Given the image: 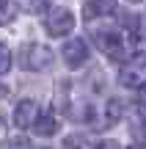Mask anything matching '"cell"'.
<instances>
[{
    "label": "cell",
    "instance_id": "obj_1",
    "mask_svg": "<svg viewBox=\"0 0 146 149\" xmlns=\"http://www.w3.org/2000/svg\"><path fill=\"white\" fill-rule=\"evenodd\" d=\"M19 66L25 72H44V69H50L53 66V50L50 47H44V44H36V42H30V44H22L19 47Z\"/></svg>",
    "mask_w": 146,
    "mask_h": 149
},
{
    "label": "cell",
    "instance_id": "obj_2",
    "mask_svg": "<svg viewBox=\"0 0 146 149\" xmlns=\"http://www.w3.org/2000/svg\"><path fill=\"white\" fill-rule=\"evenodd\" d=\"M94 42H97V47L102 50L108 58L124 61L127 47H124V36H121L119 31H102V33H97V36H94Z\"/></svg>",
    "mask_w": 146,
    "mask_h": 149
},
{
    "label": "cell",
    "instance_id": "obj_3",
    "mask_svg": "<svg viewBox=\"0 0 146 149\" xmlns=\"http://www.w3.org/2000/svg\"><path fill=\"white\" fill-rule=\"evenodd\" d=\"M44 28H47L50 36H66L75 28V14L69 8H53L44 19Z\"/></svg>",
    "mask_w": 146,
    "mask_h": 149
},
{
    "label": "cell",
    "instance_id": "obj_4",
    "mask_svg": "<svg viewBox=\"0 0 146 149\" xmlns=\"http://www.w3.org/2000/svg\"><path fill=\"white\" fill-rule=\"evenodd\" d=\"M119 83L124 88H143L146 86V61H124L119 72Z\"/></svg>",
    "mask_w": 146,
    "mask_h": 149
},
{
    "label": "cell",
    "instance_id": "obj_5",
    "mask_svg": "<svg viewBox=\"0 0 146 149\" xmlns=\"http://www.w3.org/2000/svg\"><path fill=\"white\" fill-rule=\"evenodd\" d=\"M61 58H64V64L69 66V69H80V66H86V61H88V44L83 42V39H72V42L64 44Z\"/></svg>",
    "mask_w": 146,
    "mask_h": 149
},
{
    "label": "cell",
    "instance_id": "obj_6",
    "mask_svg": "<svg viewBox=\"0 0 146 149\" xmlns=\"http://www.w3.org/2000/svg\"><path fill=\"white\" fill-rule=\"evenodd\" d=\"M39 119V105L33 100H19V105L14 108V127L25 130V127H33Z\"/></svg>",
    "mask_w": 146,
    "mask_h": 149
},
{
    "label": "cell",
    "instance_id": "obj_7",
    "mask_svg": "<svg viewBox=\"0 0 146 149\" xmlns=\"http://www.w3.org/2000/svg\"><path fill=\"white\" fill-rule=\"evenodd\" d=\"M127 33H130V42L135 53H146V17H130L127 19Z\"/></svg>",
    "mask_w": 146,
    "mask_h": 149
},
{
    "label": "cell",
    "instance_id": "obj_8",
    "mask_svg": "<svg viewBox=\"0 0 146 149\" xmlns=\"http://www.w3.org/2000/svg\"><path fill=\"white\" fill-rule=\"evenodd\" d=\"M116 11V0H88L83 14L86 19H97V17H110Z\"/></svg>",
    "mask_w": 146,
    "mask_h": 149
},
{
    "label": "cell",
    "instance_id": "obj_9",
    "mask_svg": "<svg viewBox=\"0 0 146 149\" xmlns=\"http://www.w3.org/2000/svg\"><path fill=\"white\" fill-rule=\"evenodd\" d=\"M58 127H61V124H58V119H55L53 113H39L36 124H33V133L47 138V135H55V133H58Z\"/></svg>",
    "mask_w": 146,
    "mask_h": 149
},
{
    "label": "cell",
    "instance_id": "obj_10",
    "mask_svg": "<svg viewBox=\"0 0 146 149\" xmlns=\"http://www.w3.org/2000/svg\"><path fill=\"white\" fill-rule=\"evenodd\" d=\"M121 113H124V105H121L119 100H108V119H105V122H108V127L119 122Z\"/></svg>",
    "mask_w": 146,
    "mask_h": 149
},
{
    "label": "cell",
    "instance_id": "obj_11",
    "mask_svg": "<svg viewBox=\"0 0 146 149\" xmlns=\"http://www.w3.org/2000/svg\"><path fill=\"white\" fill-rule=\"evenodd\" d=\"M14 14H17L14 3H11V0H0V28L8 25V22L14 19Z\"/></svg>",
    "mask_w": 146,
    "mask_h": 149
},
{
    "label": "cell",
    "instance_id": "obj_12",
    "mask_svg": "<svg viewBox=\"0 0 146 149\" xmlns=\"http://www.w3.org/2000/svg\"><path fill=\"white\" fill-rule=\"evenodd\" d=\"M8 69H11V50L0 42V74H6Z\"/></svg>",
    "mask_w": 146,
    "mask_h": 149
},
{
    "label": "cell",
    "instance_id": "obj_13",
    "mask_svg": "<svg viewBox=\"0 0 146 149\" xmlns=\"http://www.w3.org/2000/svg\"><path fill=\"white\" fill-rule=\"evenodd\" d=\"M25 6H28L30 11H36V14H42V11H50L53 0H25Z\"/></svg>",
    "mask_w": 146,
    "mask_h": 149
},
{
    "label": "cell",
    "instance_id": "obj_14",
    "mask_svg": "<svg viewBox=\"0 0 146 149\" xmlns=\"http://www.w3.org/2000/svg\"><path fill=\"white\" fill-rule=\"evenodd\" d=\"M138 113L146 119V86H143V88H138Z\"/></svg>",
    "mask_w": 146,
    "mask_h": 149
},
{
    "label": "cell",
    "instance_id": "obj_15",
    "mask_svg": "<svg viewBox=\"0 0 146 149\" xmlns=\"http://www.w3.org/2000/svg\"><path fill=\"white\" fill-rule=\"evenodd\" d=\"M28 146H30V144H28L25 138H17V141H11V146H8V149H28Z\"/></svg>",
    "mask_w": 146,
    "mask_h": 149
},
{
    "label": "cell",
    "instance_id": "obj_16",
    "mask_svg": "<svg viewBox=\"0 0 146 149\" xmlns=\"http://www.w3.org/2000/svg\"><path fill=\"white\" fill-rule=\"evenodd\" d=\"M97 149H121V146L116 144V141H99V144H97Z\"/></svg>",
    "mask_w": 146,
    "mask_h": 149
},
{
    "label": "cell",
    "instance_id": "obj_17",
    "mask_svg": "<svg viewBox=\"0 0 146 149\" xmlns=\"http://www.w3.org/2000/svg\"><path fill=\"white\" fill-rule=\"evenodd\" d=\"M127 149H146L143 144H132V146H127Z\"/></svg>",
    "mask_w": 146,
    "mask_h": 149
},
{
    "label": "cell",
    "instance_id": "obj_18",
    "mask_svg": "<svg viewBox=\"0 0 146 149\" xmlns=\"http://www.w3.org/2000/svg\"><path fill=\"white\" fill-rule=\"evenodd\" d=\"M130 3H141V0H130Z\"/></svg>",
    "mask_w": 146,
    "mask_h": 149
},
{
    "label": "cell",
    "instance_id": "obj_19",
    "mask_svg": "<svg viewBox=\"0 0 146 149\" xmlns=\"http://www.w3.org/2000/svg\"><path fill=\"white\" fill-rule=\"evenodd\" d=\"M0 94H3V86H0Z\"/></svg>",
    "mask_w": 146,
    "mask_h": 149
},
{
    "label": "cell",
    "instance_id": "obj_20",
    "mask_svg": "<svg viewBox=\"0 0 146 149\" xmlns=\"http://www.w3.org/2000/svg\"><path fill=\"white\" fill-rule=\"evenodd\" d=\"M42 149H47V146H42Z\"/></svg>",
    "mask_w": 146,
    "mask_h": 149
}]
</instances>
